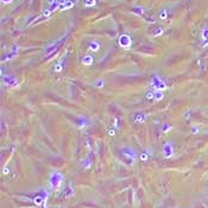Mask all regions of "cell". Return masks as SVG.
Segmentation results:
<instances>
[{
    "mask_svg": "<svg viewBox=\"0 0 208 208\" xmlns=\"http://www.w3.org/2000/svg\"><path fill=\"white\" fill-rule=\"evenodd\" d=\"M99 48H100V45H99V43H96V42H92L91 45H89V49L93 50V51H98Z\"/></svg>",
    "mask_w": 208,
    "mask_h": 208,
    "instance_id": "obj_1",
    "label": "cell"
},
{
    "mask_svg": "<svg viewBox=\"0 0 208 208\" xmlns=\"http://www.w3.org/2000/svg\"><path fill=\"white\" fill-rule=\"evenodd\" d=\"M82 62H83L84 64H87V66H88V64H91V63H92V57H91V56H86V57L83 58V61H82Z\"/></svg>",
    "mask_w": 208,
    "mask_h": 208,
    "instance_id": "obj_2",
    "label": "cell"
},
{
    "mask_svg": "<svg viewBox=\"0 0 208 208\" xmlns=\"http://www.w3.org/2000/svg\"><path fill=\"white\" fill-rule=\"evenodd\" d=\"M159 16H161L162 20H165V19H167V11H162Z\"/></svg>",
    "mask_w": 208,
    "mask_h": 208,
    "instance_id": "obj_3",
    "label": "cell"
},
{
    "mask_svg": "<svg viewBox=\"0 0 208 208\" xmlns=\"http://www.w3.org/2000/svg\"><path fill=\"white\" fill-rule=\"evenodd\" d=\"M54 1V0H49V3H52Z\"/></svg>",
    "mask_w": 208,
    "mask_h": 208,
    "instance_id": "obj_4",
    "label": "cell"
}]
</instances>
